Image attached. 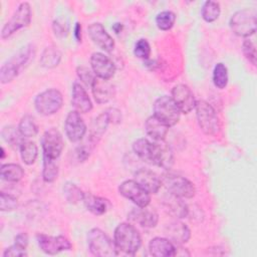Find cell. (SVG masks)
I'll use <instances>...</instances> for the list:
<instances>
[{
    "mask_svg": "<svg viewBox=\"0 0 257 257\" xmlns=\"http://www.w3.org/2000/svg\"><path fill=\"white\" fill-rule=\"evenodd\" d=\"M64 130L67 139L72 143L79 142L83 139L86 134V124L79 112L75 110L68 112L64 121Z\"/></svg>",
    "mask_w": 257,
    "mask_h": 257,
    "instance_id": "14",
    "label": "cell"
},
{
    "mask_svg": "<svg viewBox=\"0 0 257 257\" xmlns=\"http://www.w3.org/2000/svg\"><path fill=\"white\" fill-rule=\"evenodd\" d=\"M52 28H53L54 34L57 37H64L68 33V23H67V21H65L64 19H61V18L54 20V22L52 24Z\"/></svg>",
    "mask_w": 257,
    "mask_h": 257,
    "instance_id": "43",
    "label": "cell"
},
{
    "mask_svg": "<svg viewBox=\"0 0 257 257\" xmlns=\"http://www.w3.org/2000/svg\"><path fill=\"white\" fill-rule=\"evenodd\" d=\"M58 176V165L54 159H50L43 156V170L42 179L46 183H52L57 179Z\"/></svg>",
    "mask_w": 257,
    "mask_h": 257,
    "instance_id": "35",
    "label": "cell"
},
{
    "mask_svg": "<svg viewBox=\"0 0 257 257\" xmlns=\"http://www.w3.org/2000/svg\"><path fill=\"white\" fill-rule=\"evenodd\" d=\"M154 115L169 127L178 123L181 111L171 96L163 95L157 98L153 106Z\"/></svg>",
    "mask_w": 257,
    "mask_h": 257,
    "instance_id": "7",
    "label": "cell"
},
{
    "mask_svg": "<svg viewBox=\"0 0 257 257\" xmlns=\"http://www.w3.org/2000/svg\"><path fill=\"white\" fill-rule=\"evenodd\" d=\"M28 241H29V238L26 233H19L18 235L15 236V244H17L23 248L27 247Z\"/></svg>",
    "mask_w": 257,
    "mask_h": 257,
    "instance_id": "46",
    "label": "cell"
},
{
    "mask_svg": "<svg viewBox=\"0 0 257 257\" xmlns=\"http://www.w3.org/2000/svg\"><path fill=\"white\" fill-rule=\"evenodd\" d=\"M122 28H123V26H122L121 23H114V24L112 25V29H113V31H114L116 34H118V33L122 30Z\"/></svg>",
    "mask_w": 257,
    "mask_h": 257,
    "instance_id": "48",
    "label": "cell"
},
{
    "mask_svg": "<svg viewBox=\"0 0 257 257\" xmlns=\"http://www.w3.org/2000/svg\"><path fill=\"white\" fill-rule=\"evenodd\" d=\"M91 89L95 101L99 104L109 101L114 95L113 85L108 80L98 77H95Z\"/></svg>",
    "mask_w": 257,
    "mask_h": 257,
    "instance_id": "23",
    "label": "cell"
},
{
    "mask_svg": "<svg viewBox=\"0 0 257 257\" xmlns=\"http://www.w3.org/2000/svg\"><path fill=\"white\" fill-rule=\"evenodd\" d=\"M172 99L179 107L181 113H189L195 108L196 99L191 88L183 83L175 85L172 89Z\"/></svg>",
    "mask_w": 257,
    "mask_h": 257,
    "instance_id": "13",
    "label": "cell"
},
{
    "mask_svg": "<svg viewBox=\"0 0 257 257\" xmlns=\"http://www.w3.org/2000/svg\"><path fill=\"white\" fill-rule=\"evenodd\" d=\"M175 248L176 246L170 239L163 237H155L149 243L150 254L155 257L175 256Z\"/></svg>",
    "mask_w": 257,
    "mask_h": 257,
    "instance_id": "21",
    "label": "cell"
},
{
    "mask_svg": "<svg viewBox=\"0 0 257 257\" xmlns=\"http://www.w3.org/2000/svg\"><path fill=\"white\" fill-rule=\"evenodd\" d=\"M36 240L40 249L49 255H56L61 251H68L72 248L69 240L62 235L52 237L43 233H38L36 235Z\"/></svg>",
    "mask_w": 257,
    "mask_h": 257,
    "instance_id": "11",
    "label": "cell"
},
{
    "mask_svg": "<svg viewBox=\"0 0 257 257\" xmlns=\"http://www.w3.org/2000/svg\"><path fill=\"white\" fill-rule=\"evenodd\" d=\"M43 156L56 160L62 153L64 144L61 134L58 130L51 127L47 130L41 138Z\"/></svg>",
    "mask_w": 257,
    "mask_h": 257,
    "instance_id": "12",
    "label": "cell"
},
{
    "mask_svg": "<svg viewBox=\"0 0 257 257\" xmlns=\"http://www.w3.org/2000/svg\"><path fill=\"white\" fill-rule=\"evenodd\" d=\"M63 104V97L58 89L50 88L40 92L34 100L35 109L42 115L56 113Z\"/></svg>",
    "mask_w": 257,
    "mask_h": 257,
    "instance_id": "8",
    "label": "cell"
},
{
    "mask_svg": "<svg viewBox=\"0 0 257 257\" xmlns=\"http://www.w3.org/2000/svg\"><path fill=\"white\" fill-rule=\"evenodd\" d=\"M87 245L90 253L97 257H112L118 255V250L101 229L93 228L87 234Z\"/></svg>",
    "mask_w": 257,
    "mask_h": 257,
    "instance_id": "3",
    "label": "cell"
},
{
    "mask_svg": "<svg viewBox=\"0 0 257 257\" xmlns=\"http://www.w3.org/2000/svg\"><path fill=\"white\" fill-rule=\"evenodd\" d=\"M118 192L138 207H147L151 202V194L141 187L135 180L123 181L118 187Z\"/></svg>",
    "mask_w": 257,
    "mask_h": 257,
    "instance_id": "10",
    "label": "cell"
},
{
    "mask_svg": "<svg viewBox=\"0 0 257 257\" xmlns=\"http://www.w3.org/2000/svg\"><path fill=\"white\" fill-rule=\"evenodd\" d=\"M31 22V7L29 3L22 2L8 22L2 27L1 37L2 39L9 38L12 34L21 28L28 26Z\"/></svg>",
    "mask_w": 257,
    "mask_h": 257,
    "instance_id": "9",
    "label": "cell"
},
{
    "mask_svg": "<svg viewBox=\"0 0 257 257\" xmlns=\"http://www.w3.org/2000/svg\"><path fill=\"white\" fill-rule=\"evenodd\" d=\"M164 205L166 209L177 218H185L188 216V207L180 197L169 193V195L164 198Z\"/></svg>",
    "mask_w": 257,
    "mask_h": 257,
    "instance_id": "27",
    "label": "cell"
},
{
    "mask_svg": "<svg viewBox=\"0 0 257 257\" xmlns=\"http://www.w3.org/2000/svg\"><path fill=\"white\" fill-rule=\"evenodd\" d=\"M213 82L214 85L219 88L223 89L228 84V70L225 64L219 62L215 65L213 70Z\"/></svg>",
    "mask_w": 257,
    "mask_h": 257,
    "instance_id": "36",
    "label": "cell"
},
{
    "mask_svg": "<svg viewBox=\"0 0 257 257\" xmlns=\"http://www.w3.org/2000/svg\"><path fill=\"white\" fill-rule=\"evenodd\" d=\"M134 180L150 194H157L162 187L161 178L147 169H140L135 173Z\"/></svg>",
    "mask_w": 257,
    "mask_h": 257,
    "instance_id": "18",
    "label": "cell"
},
{
    "mask_svg": "<svg viewBox=\"0 0 257 257\" xmlns=\"http://www.w3.org/2000/svg\"><path fill=\"white\" fill-rule=\"evenodd\" d=\"M145 131L154 141H163L168 134L169 126L153 114L147 118L145 122Z\"/></svg>",
    "mask_w": 257,
    "mask_h": 257,
    "instance_id": "24",
    "label": "cell"
},
{
    "mask_svg": "<svg viewBox=\"0 0 257 257\" xmlns=\"http://www.w3.org/2000/svg\"><path fill=\"white\" fill-rule=\"evenodd\" d=\"M73 35H74V38H75V40H76L77 42H80V41H81V25H80L78 22L75 23Z\"/></svg>",
    "mask_w": 257,
    "mask_h": 257,
    "instance_id": "47",
    "label": "cell"
},
{
    "mask_svg": "<svg viewBox=\"0 0 257 257\" xmlns=\"http://www.w3.org/2000/svg\"><path fill=\"white\" fill-rule=\"evenodd\" d=\"M113 241L118 251L134 255L142 245V237L137 228L130 223H120L113 233Z\"/></svg>",
    "mask_w": 257,
    "mask_h": 257,
    "instance_id": "2",
    "label": "cell"
},
{
    "mask_svg": "<svg viewBox=\"0 0 257 257\" xmlns=\"http://www.w3.org/2000/svg\"><path fill=\"white\" fill-rule=\"evenodd\" d=\"M18 207V202L17 199L10 195L6 194L4 192L0 193V210L3 212H10Z\"/></svg>",
    "mask_w": 257,
    "mask_h": 257,
    "instance_id": "39",
    "label": "cell"
},
{
    "mask_svg": "<svg viewBox=\"0 0 257 257\" xmlns=\"http://www.w3.org/2000/svg\"><path fill=\"white\" fill-rule=\"evenodd\" d=\"M230 28L234 34L240 37H249L256 32V10L241 9L236 11L230 18Z\"/></svg>",
    "mask_w": 257,
    "mask_h": 257,
    "instance_id": "4",
    "label": "cell"
},
{
    "mask_svg": "<svg viewBox=\"0 0 257 257\" xmlns=\"http://www.w3.org/2000/svg\"><path fill=\"white\" fill-rule=\"evenodd\" d=\"M0 175H1V178L7 182L17 183L23 178L24 171L22 167L19 166L18 164L10 163V164H4L1 166Z\"/></svg>",
    "mask_w": 257,
    "mask_h": 257,
    "instance_id": "29",
    "label": "cell"
},
{
    "mask_svg": "<svg viewBox=\"0 0 257 257\" xmlns=\"http://www.w3.org/2000/svg\"><path fill=\"white\" fill-rule=\"evenodd\" d=\"M4 257H23L27 256L26 248H23L17 244H13L10 247L6 248L3 252Z\"/></svg>",
    "mask_w": 257,
    "mask_h": 257,
    "instance_id": "44",
    "label": "cell"
},
{
    "mask_svg": "<svg viewBox=\"0 0 257 257\" xmlns=\"http://www.w3.org/2000/svg\"><path fill=\"white\" fill-rule=\"evenodd\" d=\"M134 153L146 163L152 164L153 143L147 139H139L133 143Z\"/></svg>",
    "mask_w": 257,
    "mask_h": 257,
    "instance_id": "28",
    "label": "cell"
},
{
    "mask_svg": "<svg viewBox=\"0 0 257 257\" xmlns=\"http://www.w3.org/2000/svg\"><path fill=\"white\" fill-rule=\"evenodd\" d=\"M165 233L171 241L177 244L186 243L191 237L190 229L186 224L180 221H174L167 224L165 227Z\"/></svg>",
    "mask_w": 257,
    "mask_h": 257,
    "instance_id": "22",
    "label": "cell"
},
{
    "mask_svg": "<svg viewBox=\"0 0 257 257\" xmlns=\"http://www.w3.org/2000/svg\"><path fill=\"white\" fill-rule=\"evenodd\" d=\"M5 157V152H4V149L1 148V159H4Z\"/></svg>",
    "mask_w": 257,
    "mask_h": 257,
    "instance_id": "49",
    "label": "cell"
},
{
    "mask_svg": "<svg viewBox=\"0 0 257 257\" xmlns=\"http://www.w3.org/2000/svg\"><path fill=\"white\" fill-rule=\"evenodd\" d=\"M18 130L24 138H33L38 134V125L32 115H24L18 124Z\"/></svg>",
    "mask_w": 257,
    "mask_h": 257,
    "instance_id": "32",
    "label": "cell"
},
{
    "mask_svg": "<svg viewBox=\"0 0 257 257\" xmlns=\"http://www.w3.org/2000/svg\"><path fill=\"white\" fill-rule=\"evenodd\" d=\"M174 164V155L170 146L163 141H155L153 143L152 165L161 167L165 170L171 169Z\"/></svg>",
    "mask_w": 257,
    "mask_h": 257,
    "instance_id": "16",
    "label": "cell"
},
{
    "mask_svg": "<svg viewBox=\"0 0 257 257\" xmlns=\"http://www.w3.org/2000/svg\"><path fill=\"white\" fill-rule=\"evenodd\" d=\"M76 73H77V76L78 78L87 86L91 87L92 86V83L95 79V75L85 66H78L77 69H76Z\"/></svg>",
    "mask_w": 257,
    "mask_h": 257,
    "instance_id": "42",
    "label": "cell"
},
{
    "mask_svg": "<svg viewBox=\"0 0 257 257\" xmlns=\"http://www.w3.org/2000/svg\"><path fill=\"white\" fill-rule=\"evenodd\" d=\"M63 194L67 202L71 204H76L79 201H82L84 196V193L80 190V188H78L75 184L70 182H67L64 184Z\"/></svg>",
    "mask_w": 257,
    "mask_h": 257,
    "instance_id": "37",
    "label": "cell"
},
{
    "mask_svg": "<svg viewBox=\"0 0 257 257\" xmlns=\"http://www.w3.org/2000/svg\"><path fill=\"white\" fill-rule=\"evenodd\" d=\"M82 201L86 209L92 214L97 216L103 215L104 213H106V211L110 207L108 200L99 196H95L90 193H84Z\"/></svg>",
    "mask_w": 257,
    "mask_h": 257,
    "instance_id": "25",
    "label": "cell"
},
{
    "mask_svg": "<svg viewBox=\"0 0 257 257\" xmlns=\"http://www.w3.org/2000/svg\"><path fill=\"white\" fill-rule=\"evenodd\" d=\"M128 219L135 223H138L145 228H154L157 226L159 221L158 213L147 207H139L128 213Z\"/></svg>",
    "mask_w": 257,
    "mask_h": 257,
    "instance_id": "19",
    "label": "cell"
},
{
    "mask_svg": "<svg viewBox=\"0 0 257 257\" xmlns=\"http://www.w3.org/2000/svg\"><path fill=\"white\" fill-rule=\"evenodd\" d=\"M34 55L35 46L33 44H27L22 47L2 64L0 68V82L3 84L11 82L34 58Z\"/></svg>",
    "mask_w": 257,
    "mask_h": 257,
    "instance_id": "1",
    "label": "cell"
},
{
    "mask_svg": "<svg viewBox=\"0 0 257 257\" xmlns=\"http://www.w3.org/2000/svg\"><path fill=\"white\" fill-rule=\"evenodd\" d=\"M242 51L244 56L246 57V59L252 64V65H256V48L254 43L246 38L243 43H242Z\"/></svg>",
    "mask_w": 257,
    "mask_h": 257,
    "instance_id": "41",
    "label": "cell"
},
{
    "mask_svg": "<svg viewBox=\"0 0 257 257\" xmlns=\"http://www.w3.org/2000/svg\"><path fill=\"white\" fill-rule=\"evenodd\" d=\"M90 65L94 75L98 78L108 80L115 73V65L112 60L101 52H94L90 56Z\"/></svg>",
    "mask_w": 257,
    "mask_h": 257,
    "instance_id": "15",
    "label": "cell"
},
{
    "mask_svg": "<svg viewBox=\"0 0 257 257\" xmlns=\"http://www.w3.org/2000/svg\"><path fill=\"white\" fill-rule=\"evenodd\" d=\"M109 119L107 117V114L105 111H103L102 113H100L91 123L90 130H89V135L87 140L93 145L95 146L98 141L100 140V138L102 137V135L105 133L106 127L108 125Z\"/></svg>",
    "mask_w": 257,
    "mask_h": 257,
    "instance_id": "26",
    "label": "cell"
},
{
    "mask_svg": "<svg viewBox=\"0 0 257 257\" xmlns=\"http://www.w3.org/2000/svg\"><path fill=\"white\" fill-rule=\"evenodd\" d=\"M176 21V14L173 11L165 10L160 12L156 17V24L159 29L167 31L170 30Z\"/></svg>",
    "mask_w": 257,
    "mask_h": 257,
    "instance_id": "38",
    "label": "cell"
},
{
    "mask_svg": "<svg viewBox=\"0 0 257 257\" xmlns=\"http://www.w3.org/2000/svg\"><path fill=\"white\" fill-rule=\"evenodd\" d=\"M106 114H107V117L109 119V122H112V123H119L121 121V113H120V110L117 109V108H114V107H109L105 110Z\"/></svg>",
    "mask_w": 257,
    "mask_h": 257,
    "instance_id": "45",
    "label": "cell"
},
{
    "mask_svg": "<svg viewBox=\"0 0 257 257\" xmlns=\"http://www.w3.org/2000/svg\"><path fill=\"white\" fill-rule=\"evenodd\" d=\"M195 109L201 131L207 136L217 134L220 128V121L214 107L205 100H197Z\"/></svg>",
    "mask_w": 257,
    "mask_h": 257,
    "instance_id": "5",
    "label": "cell"
},
{
    "mask_svg": "<svg viewBox=\"0 0 257 257\" xmlns=\"http://www.w3.org/2000/svg\"><path fill=\"white\" fill-rule=\"evenodd\" d=\"M220 13H221L220 4L216 1L208 0L203 4L201 8V16L208 23L214 22L215 20H217L220 16Z\"/></svg>",
    "mask_w": 257,
    "mask_h": 257,
    "instance_id": "33",
    "label": "cell"
},
{
    "mask_svg": "<svg viewBox=\"0 0 257 257\" xmlns=\"http://www.w3.org/2000/svg\"><path fill=\"white\" fill-rule=\"evenodd\" d=\"M87 32L94 44H96L100 49L110 52L114 47V41L112 37L108 34L102 24L96 22L92 23L87 27Z\"/></svg>",
    "mask_w": 257,
    "mask_h": 257,
    "instance_id": "17",
    "label": "cell"
},
{
    "mask_svg": "<svg viewBox=\"0 0 257 257\" xmlns=\"http://www.w3.org/2000/svg\"><path fill=\"white\" fill-rule=\"evenodd\" d=\"M162 186H164L167 191L180 197L182 199H191L196 194V188L194 184L187 178L173 173H165L161 178Z\"/></svg>",
    "mask_w": 257,
    "mask_h": 257,
    "instance_id": "6",
    "label": "cell"
},
{
    "mask_svg": "<svg viewBox=\"0 0 257 257\" xmlns=\"http://www.w3.org/2000/svg\"><path fill=\"white\" fill-rule=\"evenodd\" d=\"M71 104L75 111L80 113H86L92 109V102L86 90L78 82H74L72 85Z\"/></svg>",
    "mask_w": 257,
    "mask_h": 257,
    "instance_id": "20",
    "label": "cell"
},
{
    "mask_svg": "<svg viewBox=\"0 0 257 257\" xmlns=\"http://www.w3.org/2000/svg\"><path fill=\"white\" fill-rule=\"evenodd\" d=\"M134 54L141 59H148L151 54V46L147 39H139L134 47Z\"/></svg>",
    "mask_w": 257,
    "mask_h": 257,
    "instance_id": "40",
    "label": "cell"
},
{
    "mask_svg": "<svg viewBox=\"0 0 257 257\" xmlns=\"http://www.w3.org/2000/svg\"><path fill=\"white\" fill-rule=\"evenodd\" d=\"M1 136L3 140L8 143L12 147H19L22 145L23 141V136L20 134L18 127H15L13 125H6L3 126L1 131Z\"/></svg>",
    "mask_w": 257,
    "mask_h": 257,
    "instance_id": "34",
    "label": "cell"
},
{
    "mask_svg": "<svg viewBox=\"0 0 257 257\" xmlns=\"http://www.w3.org/2000/svg\"><path fill=\"white\" fill-rule=\"evenodd\" d=\"M61 60V52L55 46L46 47L40 57V64L45 68H53L59 64Z\"/></svg>",
    "mask_w": 257,
    "mask_h": 257,
    "instance_id": "30",
    "label": "cell"
},
{
    "mask_svg": "<svg viewBox=\"0 0 257 257\" xmlns=\"http://www.w3.org/2000/svg\"><path fill=\"white\" fill-rule=\"evenodd\" d=\"M19 149H20V156L23 163L28 166L34 164L38 156L37 145L31 141H24Z\"/></svg>",
    "mask_w": 257,
    "mask_h": 257,
    "instance_id": "31",
    "label": "cell"
}]
</instances>
